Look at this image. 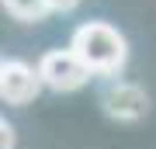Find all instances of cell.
I'll return each mask as SVG.
<instances>
[{
    "label": "cell",
    "mask_w": 156,
    "mask_h": 149,
    "mask_svg": "<svg viewBox=\"0 0 156 149\" xmlns=\"http://www.w3.org/2000/svg\"><path fill=\"white\" fill-rule=\"evenodd\" d=\"M80 0H49V7L52 11H59V14H66V11H73V7H76Z\"/></svg>",
    "instance_id": "7"
},
{
    "label": "cell",
    "mask_w": 156,
    "mask_h": 149,
    "mask_svg": "<svg viewBox=\"0 0 156 149\" xmlns=\"http://www.w3.org/2000/svg\"><path fill=\"white\" fill-rule=\"evenodd\" d=\"M4 7L17 21H45V14L52 11L49 0H4Z\"/></svg>",
    "instance_id": "5"
},
{
    "label": "cell",
    "mask_w": 156,
    "mask_h": 149,
    "mask_svg": "<svg viewBox=\"0 0 156 149\" xmlns=\"http://www.w3.org/2000/svg\"><path fill=\"white\" fill-rule=\"evenodd\" d=\"M38 76H42V83L49 90L69 94V90H80L94 73H90V66L73 49H52V52H45L38 59Z\"/></svg>",
    "instance_id": "2"
},
{
    "label": "cell",
    "mask_w": 156,
    "mask_h": 149,
    "mask_svg": "<svg viewBox=\"0 0 156 149\" xmlns=\"http://www.w3.org/2000/svg\"><path fill=\"white\" fill-rule=\"evenodd\" d=\"M45 87L38 76V66H28L21 59H4L0 66V97L7 104H31Z\"/></svg>",
    "instance_id": "3"
},
{
    "label": "cell",
    "mask_w": 156,
    "mask_h": 149,
    "mask_svg": "<svg viewBox=\"0 0 156 149\" xmlns=\"http://www.w3.org/2000/svg\"><path fill=\"white\" fill-rule=\"evenodd\" d=\"M69 49L90 66L94 76H118L128 59V42L115 24L108 21H87L73 31Z\"/></svg>",
    "instance_id": "1"
},
{
    "label": "cell",
    "mask_w": 156,
    "mask_h": 149,
    "mask_svg": "<svg viewBox=\"0 0 156 149\" xmlns=\"http://www.w3.org/2000/svg\"><path fill=\"white\" fill-rule=\"evenodd\" d=\"M0 132H4V146H0V149H14V125L4 122V125H0Z\"/></svg>",
    "instance_id": "6"
},
{
    "label": "cell",
    "mask_w": 156,
    "mask_h": 149,
    "mask_svg": "<svg viewBox=\"0 0 156 149\" xmlns=\"http://www.w3.org/2000/svg\"><path fill=\"white\" fill-rule=\"evenodd\" d=\"M104 111L118 122H139V118L149 111V97L139 83L128 80H115L111 87L104 90Z\"/></svg>",
    "instance_id": "4"
}]
</instances>
